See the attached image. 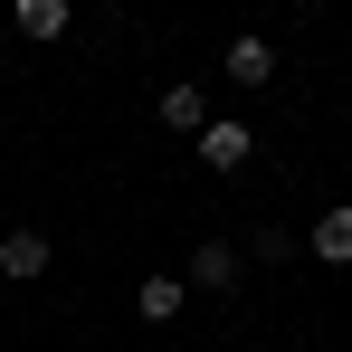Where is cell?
<instances>
[{
    "instance_id": "6da1fadb",
    "label": "cell",
    "mask_w": 352,
    "mask_h": 352,
    "mask_svg": "<svg viewBox=\"0 0 352 352\" xmlns=\"http://www.w3.org/2000/svg\"><path fill=\"white\" fill-rule=\"evenodd\" d=\"M238 276H248V257H238L229 238H200L190 267H181V286H200V295H238Z\"/></svg>"
},
{
    "instance_id": "7a4b0ae2",
    "label": "cell",
    "mask_w": 352,
    "mask_h": 352,
    "mask_svg": "<svg viewBox=\"0 0 352 352\" xmlns=\"http://www.w3.org/2000/svg\"><path fill=\"white\" fill-rule=\"evenodd\" d=\"M190 143H200V162H210V172H238V162L257 153V133H248V115H210L200 133H190Z\"/></svg>"
},
{
    "instance_id": "3957f363",
    "label": "cell",
    "mask_w": 352,
    "mask_h": 352,
    "mask_svg": "<svg viewBox=\"0 0 352 352\" xmlns=\"http://www.w3.org/2000/svg\"><path fill=\"white\" fill-rule=\"evenodd\" d=\"M219 67H229V86H238V96H257V86L276 76V38H257V29H238V38H229V58H219Z\"/></svg>"
},
{
    "instance_id": "277c9868",
    "label": "cell",
    "mask_w": 352,
    "mask_h": 352,
    "mask_svg": "<svg viewBox=\"0 0 352 352\" xmlns=\"http://www.w3.org/2000/svg\"><path fill=\"white\" fill-rule=\"evenodd\" d=\"M48 267H58V248H48L38 229H10V238H0V276H10V286H38Z\"/></svg>"
},
{
    "instance_id": "5b68a950",
    "label": "cell",
    "mask_w": 352,
    "mask_h": 352,
    "mask_svg": "<svg viewBox=\"0 0 352 352\" xmlns=\"http://www.w3.org/2000/svg\"><path fill=\"white\" fill-rule=\"evenodd\" d=\"M181 295H190V286H181L172 267H153V276L133 286V314H143V324H172V314H181Z\"/></svg>"
},
{
    "instance_id": "8992f818",
    "label": "cell",
    "mask_w": 352,
    "mask_h": 352,
    "mask_svg": "<svg viewBox=\"0 0 352 352\" xmlns=\"http://www.w3.org/2000/svg\"><path fill=\"white\" fill-rule=\"evenodd\" d=\"M153 115H162V133H200V124H210V96H200V86H162Z\"/></svg>"
},
{
    "instance_id": "52a82bcc",
    "label": "cell",
    "mask_w": 352,
    "mask_h": 352,
    "mask_svg": "<svg viewBox=\"0 0 352 352\" xmlns=\"http://www.w3.org/2000/svg\"><path fill=\"white\" fill-rule=\"evenodd\" d=\"M314 257H324V267H352V200H333V210L314 219Z\"/></svg>"
},
{
    "instance_id": "ba28073f",
    "label": "cell",
    "mask_w": 352,
    "mask_h": 352,
    "mask_svg": "<svg viewBox=\"0 0 352 352\" xmlns=\"http://www.w3.org/2000/svg\"><path fill=\"white\" fill-rule=\"evenodd\" d=\"M10 19H19V38H67V0H10Z\"/></svg>"
},
{
    "instance_id": "9c48e42d",
    "label": "cell",
    "mask_w": 352,
    "mask_h": 352,
    "mask_svg": "<svg viewBox=\"0 0 352 352\" xmlns=\"http://www.w3.org/2000/svg\"><path fill=\"white\" fill-rule=\"evenodd\" d=\"M190 352H210V343H190Z\"/></svg>"
}]
</instances>
